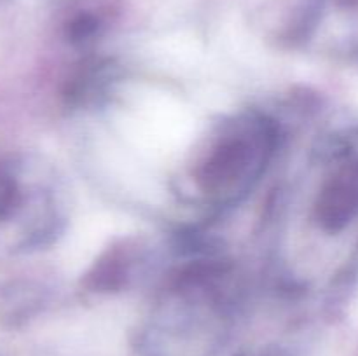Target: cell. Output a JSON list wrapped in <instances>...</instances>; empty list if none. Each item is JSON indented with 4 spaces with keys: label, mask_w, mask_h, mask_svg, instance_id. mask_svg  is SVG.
Segmentation results:
<instances>
[{
    "label": "cell",
    "mask_w": 358,
    "mask_h": 356,
    "mask_svg": "<svg viewBox=\"0 0 358 356\" xmlns=\"http://www.w3.org/2000/svg\"><path fill=\"white\" fill-rule=\"evenodd\" d=\"M275 133L264 121H247L236 133L224 136L198 170V181L208 194L245 191L261 173L273 152Z\"/></svg>",
    "instance_id": "6da1fadb"
},
{
    "label": "cell",
    "mask_w": 358,
    "mask_h": 356,
    "mask_svg": "<svg viewBox=\"0 0 358 356\" xmlns=\"http://www.w3.org/2000/svg\"><path fill=\"white\" fill-rule=\"evenodd\" d=\"M343 3H346V6H355V3H358V0H341Z\"/></svg>",
    "instance_id": "7a4b0ae2"
}]
</instances>
